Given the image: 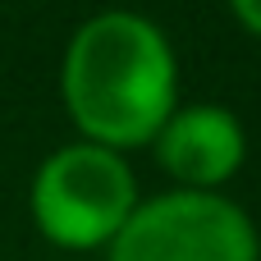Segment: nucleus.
<instances>
[{
  "label": "nucleus",
  "mask_w": 261,
  "mask_h": 261,
  "mask_svg": "<svg viewBox=\"0 0 261 261\" xmlns=\"http://www.w3.org/2000/svg\"><path fill=\"white\" fill-rule=\"evenodd\" d=\"M60 96L78 138L133 151L179 106V55L138 9H101L73 28L60 60Z\"/></svg>",
  "instance_id": "obj_1"
},
{
  "label": "nucleus",
  "mask_w": 261,
  "mask_h": 261,
  "mask_svg": "<svg viewBox=\"0 0 261 261\" xmlns=\"http://www.w3.org/2000/svg\"><path fill=\"white\" fill-rule=\"evenodd\" d=\"M138 202L142 197L128 156L87 138L55 147L28 188L32 225L60 252H106Z\"/></svg>",
  "instance_id": "obj_2"
},
{
  "label": "nucleus",
  "mask_w": 261,
  "mask_h": 261,
  "mask_svg": "<svg viewBox=\"0 0 261 261\" xmlns=\"http://www.w3.org/2000/svg\"><path fill=\"white\" fill-rule=\"evenodd\" d=\"M106 261H261V234L234 197L170 188L133 206Z\"/></svg>",
  "instance_id": "obj_3"
},
{
  "label": "nucleus",
  "mask_w": 261,
  "mask_h": 261,
  "mask_svg": "<svg viewBox=\"0 0 261 261\" xmlns=\"http://www.w3.org/2000/svg\"><path fill=\"white\" fill-rule=\"evenodd\" d=\"M147 147L174 188L202 193H225V184L248 161V133L220 101H179Z\"/></svg>",
  "instance_id": "obj_4"
},
{
  "label": "nucleus",
  "mask_w": 261,
  "mask_h": 261,
  "mask_svg": "<svg viewBox=\"0 0 261 261\" xmlns=\"http://www.w3.org/2000/svg\"><path fill=\"white\" fill-rule=\"evenodd\" d=\"M225 5H229V14L239 18V28L252 32L261 41V0H225Z\"/></svg>",
  "instance_id": "obj_5"
}]
</instances>
